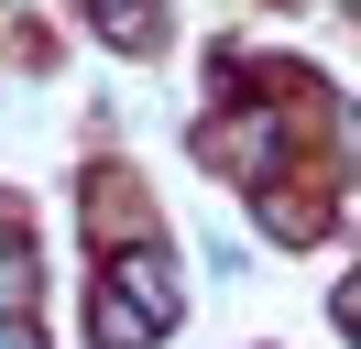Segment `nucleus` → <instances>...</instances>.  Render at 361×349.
I'll list each match as a JSON object with an SVG mask.
<instances>
[{"label":"nucleus","mask_w":361,"mask_h":349,"mask_svg":"<svg viewBox=\"0 0 361 349\" xmlns=\"http://www.w3.org/2000/svg\"><path fill=\"white\" fill-rule=\"evenodd\" d=\"M142 11H154V0H110V33H121V44H142Z\"/></svg>","instance_id":"1"},{"label":"nucleus","mask_w":361,"mask_h":349,"mask_svg":"<svg viewBox=\"0 0 361 349\" xmlns=\"http://www.w3.org/2000/svg\"><path fill=\"white\" fill-rule=\"evenodd\" d=\"M0 349H33V338H23V327H0Z\"/></svg>","instance_id":"2"}]
</instances>
